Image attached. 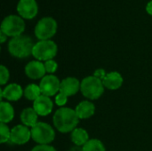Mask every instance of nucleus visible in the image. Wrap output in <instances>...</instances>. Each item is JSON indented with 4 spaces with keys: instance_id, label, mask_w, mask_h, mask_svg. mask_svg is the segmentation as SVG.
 <instances>
[{
    "instance_id": "1",
    "label": "nucleus",
    "mask_w": 152,
    "mask_h": 151,
    "mask_svg": "<svg viewBox=\"0 0 152 151\" xmlns=\"http://www.w3.org/2000/svg\"><path fill=\"white\" fill-rule=\"evenodd\" d=\"M53 121L55 128L59 132L67 133L77 128L79 118L75 109L70 108H60L54 113Z\"/></svg>"
},
{
    "instance_id": "2",
    "label": "nucleus",
    "mask_w": 152,
    "mask_h": 151,
    "mask_svg": "<svg viewBox=\"0 0 152 151\" xmlns=\"http://www.w3.org/2000/svg\"><path fill=\"white\" fill-rule=\"evenodd\" d=\"M35 44L27 36L12 37L8 44V50L12 56L18 59H24L32 54Z\"/></svg>"
},
{
    "instance_id": "3",
    "label": "nucleus",
    "mask_w": 152,
    "mask_h": 151,
    "mask_svg": "<svg viewBox=\"0 0 152 151\" xmlns=\"http://www.w3.org/2000/svg\"><path fill=\"white\" fill-rule=\"evenodd\" d=\"M104 88L102 81L94 76L86 77L81 81L80 91L82 94L92 101L99 99L103 94Z\"/></svg>"
},
{
    "instance_id": "4",
    "label": "nucleus",
    "mask_w": 152,
    "mask_h": 151,
    "mask_svg": "<svg viewBox=\"0 0 152 151\" xmlns=\"http://www.w3.org/2000/svg\"><path fill=\"white\" fill-rule=\"evenodd\" d=\"M58 52L57 44L52 40H41L35 44L32 55L40 61L53 60Z\"/></svg>"
},
{
    "instance_id": "5",
    "label": "nucleus",
    "mask_w": 152,
    "mask_h": 151,
    "mask_svg": "<svg viewBox=\"0 0 152 151\" xmlns=\"http://www.w3.org/2000/svg\"><path fill=\"white\" fill-rule=\"evenodd\" d=\"M31 138L40 145L49 144L55 138V132L53 127L44 122H38L31 129Z\"/></svg>"
},
{
    "instance_id": "6",
    "label": "nucleus",
    "mask_w": 152,
    "mask_h": 151,
    "mask_svg": "<svg viewBox=\"0 0 152 151\" xmlns=\"http://www.w3.org/2000/svg\"><path fill=\"white\" fill-rule=\"evenodd\" d=\"M25 29L24 20L16 15H9L5 17L1 24V31L7 36H21Z\"/></svg>"
},
{
    "instance_id": "7",
    "label": "nucleus",
    "mask_w": 152,
    "mask_h": 151,
    "mask_svg": "<svg viewBox=\"0 0 152 151\" xmlns=\"http://www.w3.org/2000/svg\"><path fill=\"white\" fill-rule=\"evenodd\" d=\"M57 31V22L51 17H45L41 19L35 28L36 36L41 40H49Z\"/></svg>"
},
{
    "instance_id": "8",
    "label": "nucleus",
    "mask_w": 152,
    "mask_h": 151,
    "mask_svg": "<svg viewBox=\"0 0 152 151\" xmlns=\"http://www.w3.org/2000/svg\"><path fill=\"white\" fill-rule=\"evenodd\" d=\"M61 81L54 75H47L45 76L39 84V87L41 89V93L43 95L51 97L55 95L58 92H60Z\"/></svg>"
},
{
    "instance_id": "9",
    "label": "nucleus",
    "mask_w": 152,
    "mask_h": 151,
    "mask_svg": "<svg viewBox=\"0 0 152 151\" xmlns=\"http://www.w3.org/2000/svg\"><path fill=\"white\" fill-rule=\"evenodd\" d=\"M31 138V131L24 125H18L11 130L10 142L16 145H23Z\"/></svg>"
},
{
    "instance_id": "10",
    "label": "nucleus",
    "mask_w": 152,
    "mask_h": 151,
    "mask_svg": "<svg viewBox=\"0 0 152 151\" xmlns=\"http://www.w3.org/2000/svg\"><path fill=\"white\" fill-rule=\"evenodd\" d=\"M17 11L22 18L31 20L37 13V4L36 0H20L17 5Z\"/></svg>"
},
{
    "instance_id": "11",
    "label": "nucleus",
    "mask_w": 152,
    "mask_h": 151,
    "mask_svg": "<svg viewBox=\"0 0 152 151\" xmlns=\"http://www.w3.org/2000/svg\"><path fill=\"white\" fill-rule=\"evenodd\" d=\"M33 109L36 110L38 116L45 117L52 112L53 109V103L50 97L42 94L33 101Z\"/></svg>"
},
{
    "instance_id": "12",
    "label": "nucleus",
    "mask_w": 152,
    "mask_h": 151,
    "mask_svg": "<svg viewBox=\"0 0 152 151\" xmlns=\"http://www.w3.org/2000/svg\"><path fill=\"white\" fill-rule=\"evenodd\" d=\"M45 64L40 61H32L25 67V74L31 79H42L45 76Z\"/></svg>"
},
{
    "instance_id": "13",
    "label": "nucleus",
    "mask_w": 152,
    "mask_h": 151,
    "mask_svg": "<svg viewBox=\"0 0 152 151\" xmlns=\"http://www.w3.org/2000/svg\"><path fill=\"white\" fill-rule=\"evenodd\" d=\"M0 93L1 100L4 98L10 101H17L21 98L22 95H24V91L18 84H10L4 89H1Z\"/></svg>"
},
{
    "instance_id": "14",
    "label": "nucleus",
    "mask_w": 152,
    "mask_h": 151,
    "mask_svg": "<svg viewBox=\"0 0 152 151\" xmlns=\"http://www.w3.org/2000/svg\"><path fill=\"white\" fill-rule=\"evenodd\" d=\"M81 83L77 79L76 77H66L62 81H61V86H60V92L66 96L69 97L72 95H75L79 90H80Z\"/></svg>"
},
{
    "instance_id": "15",
    "label": "nucleus",
    "mask_w": 152,
    "mask_h": 151,
    "mask_svg": "<svg viewBox=\"0 0 152 151\" xmlns=\"http://www.w3.org/2000/svg\"><path fill=\"white\" fill-rule=\"evenodd\" d=\"M123 77L117 71L110 72L106 75L102 80L104 87L109 90H117L119 89L123 85Z\"/></svg>"
},
{
    "instance_id": "16",
    "label": "nucleus",
    "mask_w": 152,
    "mask_h": 151,
    "mask_svg": "<svg viewBox=\"0 0 152 151\" xmlns=\"http://www.w3.org/2000/svg\"><path fill=\"white\" fill-rule=\"evenodd\" d=\"M75 111L79 119H86L94 115L95 106L89 101H83L77 105Z\"/></svg>"
},
{
    "instance_id": "17",
    "label": "nucleus",
    "mask_w": 152,
    "mask_h": 151,
    "mask_svg": "<svg viewBox=\"0 0 152 151\" xmlns=\"http://www.w3.org/2000/svg\"><path fill=\"white\" fill-rule=\"evenodd\" d=\"M37 117L38 115L33 108H25L21 111L20 118L24 125L32 128L34 125H36L38 123Z\"/></svg>"
},
{
    "instance_id": "18",
    "label": "nucleus",
    "mask_w": 152,
    "mask_h": 151,
    "mask_svg": "<svg viewBox=\"0 0 152 151\" xmlns=\"http://www.w3.org/2000/svg\"><path fill=\"white\" fill-rule=\"evenodd\" d=\"M14 117V109L12 106L7 101H1L0 103V121L4 124H8Z\"/></svg>"
},
{
    "instance_id": "19",
    "label": "nucleus",
    "mask_w": 152,
    "mask_h": 151,
    "mask_svg": "<svg viewBox=\"0 0 152 151\" xmlns=\"http://www.w3.org/2000/svg\"><path fill=\"white\" fill-rule=\"evenodd\" d=\"M71 141L76 146L83 147L88 141L89 135L88 133L83 128H76L71 132Z\"/></svg>"
},
{
    "instance_id": "20",
    "label": "nucleus",
    "mask_w": 152,
    "mask_h": 151,
    "mask_svg": "<svg viewBox=\"0 0 152 151\" xmlns=\"http://www.w3.org/2000/svg\"><path fill=\"white\" fill-rule=\"evenodd\" d=\"M40 95H42L41 89L39 85H37L36 84H30L26 86L24 89V96L26 99L29 101H36Z\"/></svg>"
},
{
    "instance_id": "21",
    "label": "nucleus",
    "mask_w": 152,
    "mask_h": 151,
    "mask_svg": "<svg viewBox=\"0 0 152 151\" xmlns=\"http://www.w3.org/2000/svg\"><path fill=\"white\" fill-rule=\"evenodd\" d=\"M83 151H106V150L100 140L92 139L83 146Z\"/></svg>"
},
{
    "instance_id": "22",
    "label": "nucleus",
    "mask_w": 152,
    "mask_h": 151,
    "mask_svg": "<svg viewBox=\"0 0 152 151\" xmlns=\"http://www.w3.org/2000/svg\"><path fill=\"white\" fill-rule=\"evenodd\" d=\"M0 133H1V143H5L7 142H10L11 130L9 129V127L6 124L1 123Z\"/></svg>"
},
{
    "instance_id": "23",
    "label": "nucleus",
    "mask_w": 152,
    "mask_h": 151,
    "mask_svg": "<svg viewBox=\"0 0 152 151\" xmlns=\"http://www.w3.org/2000/svg\"><path fill=\"white\" fill-rule=\"evenodd\" d=\"M9 77H10V73H9L8 69L5 66L1 65L0 66V85H5L7 81L9 80Z\"/></svg>"
},
{
    "instance_id": "24",
    "label": "nucleus",
    "mask_w": 152,
    "mask_h": 151,
    "mask_svg": "<svg viewBox=\"0 0 152 151\" xmlns=\"http://www.w3.org/2000/svg\"><path fill=\"white\" fill-rule=\"evenodd\" d=\"M45 68L46 73H49V75H53L58 69V63L54 60H49L45 61Z\"/></svg>"
},
{
    "instance_id": "25",
    "label": "nucleus",
    "mask_w": 152,
    "mask_h": 151,
    "mask_svg": "<svg viewBox=\"0 0 152 151\" xmlns=\"http://www.w3.org/2000/svg\"><path fill=\"white\" fill-rule=\"evenodd\" d=\"M67 101H68V96H66L61 93H59L55 97V103L60 107L64 106L67 103Z\"/></svg>"
},
{
    "instance_id": "26",
    "label": "nucleus",
    "mask_w": 152,
    "mask_h": 151,
    "mask_svg": "<svg viewBox=\"0 0 152 151\" xmlns=\"http://www.w3.org/2000/svg\"><path fill=\"white\" fill-rule=\"evenodd\" d=\"M31 151H56V150L49 144H45V145L38 144L36 147H34Z\"/></svg>"
},
{
    "instance_id": "27",
    "label": "nucleus",
    "mask_w": 152,
    "mask_h": 151,
    "mask_svg": "<svg viewBox=\"0 0 152 151\" xmlns=\"http://www.w3.org/2000/svg\"><path fill=\"white\" fill-rule=\"evenodd\" d=\"M106 71L103 69H96L95 71H94V75L93 76H94L95 77H97V78H99V79H101L102 81L104 79V77H106Z\"/></svg>"
},
{
    "instance_id": "28",
    "label": "nucleus",
    "mask_w": 152,
    "mask_h": 151,
    "mask_svg": "<svg viewBox=\"0 0 152 151\" xmlns=\"http://www.w3.org/2000/svg\"><path fill=\"white\" fill-rule=\"evenodd\" d=\"M7 39V36L4 33V32H0V43L1 44H4L5 42V40Z\"/></svg>"
},
{
    "instance_id": "29",
    "label": "nucleus",
    "mask_w": 152,
    "mask_h": 151,
    "mask_svg": "<svg viewBox=\"0 0 152 151\" xmlns=\"http://www.w3.org/2000/svg\"><path fill=\"white\" fill-rule=\"evenodd\" d=\"M146 10H147V12H148L149 14L152 15V0L151 2L148 3V4H147V6H146Z\"/></svg>"
},
{
    "instance_id": "30",
    "label": "nucleus",
    "mask_w": 152,
    "mask_h": 151,
    "mask_svg": "<svg viewBox=\"0 0 152 151\" xmlns=\"http://www.w3.org/2000/svg\"><path fill=\"white\" fill-rule=\"evenodd\" d=\"M69 151H83V147H79V146H75L73 148L70 149Z\"/></svg>"
}]
</instances>
